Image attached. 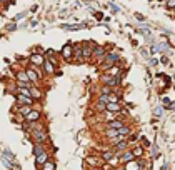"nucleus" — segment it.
<instances>
[{
    "mask_svg": "<svg viewBox=\"0 0 175 170\" xmlns=\"http://www.w3.org/2000/svg\"><path fill=\"white\" fill-rule=\"evenodd\" d=\"M127 145H128L127 140H120L119 143L113 145V152H115V154H122L123 150H127Z\"/></svg>",
    "mask_w": 175,
    "mask_h": 170,
    "instance_id": "obj_15",
    "label": "nucleus"
},
{
    "mask_svg": "<svg viewBox=\"0 0 175 170\" xmlns=\"http://www.w3.org/2000/svg\"><path fill=\"white\" fill-rule=\"evenodd\" d=\"M95 110H97V112H105V110H107V104L97 102V104H95Z\"/></svg>",
    "mask_w": 175,
    "mask_h": 170,
    "instance_id": "obj_25",
    "label": "nucleus"
},
{
    "mask_svg": "<svg viewBox=\"0 0 175 170\" xmlns=\"http://www.w3.org/2000/svg\"><path fill=\"white\" fill-rule=\"evenodd\" d=\"M138 34H142V35H145V37H150V30L148 28H138Z\"/></svg>",
    "mask_w": 175,
    "mask_h": 170,
    "instance_id": "obj_31",
    "label": "nucleus"
},
{
    "mask_svg": "<svg viewBox=\"0 0 175 170\" xmlns=\"http://www.w3.org/2000/svg\"><path fill=\"white\" fill-rule=\"evenodd\" d=\"M134 158H135V155H134V152H132V150H123L122 154H120V160H122L123 164L134 160Z\"/></svg>",
    "mask_w": 175,
    "mask_h": 170,
    "instance_id": "obj_13",
    "label": "nucleus"
},
{
    "mask_svg": "<svg viewBox=\"0 0 175 170\" xmlns=\"http://www.w3.org/2000/svg\"><path fill=\"white\" fill-rule=\"evenodd\" d=\"M142 140H144V145H145V147H150V142H148L147 139H145V137H144V139H142Z\"/></svg>",
    "mask_w": 175,
    "mask_h": 170,
    "instance_id": "obj_39",
    "label": "nucleus"
},
{
    "mask_svg": "<svg viewBox=\"0 0 175 170\" xmlns=\"http://www.w3.org/2000/svg\"><path fill=\"white\" fill-rule=\"evenodd\" d=\"M42 69H44V73L45 75H55V70H57V67L53 65L52 62L45 57V60H44V65H42Z\"/></svg>",
    "mask_w": 175,
    "mask_h": 170,
    "instance_id": "obj_7",
    "label": "nucleus"
},
{
    "mask_svg": "<svg viewBox=\"0 0 175 170\" xmlns=\"http://www.w3.org/2000/svg\"><path fill=\"white\" fill-rule=\"evenodd\" d=\"M150 65H159V60H157V58H152V60H150Z\"/></svg>",
    "mask_w": 175,
    "mask_h": 170,
    "instance_id": "obj_38",
    "label": "nucleus"
},
{
    "mask_svg": "<svg viewBox=\"0 0 175 170\" xmlns=\"http://www.w3.org/2000/svg\"><path fill=\"white\" fill-rule=\"evenodd\" d=\"M112 90H113V88H110L109 85H102V87H100V94H105V95H109Z\"/></svg>",
    "mask_w": 175,
    "mask_h": 170,
    "instance_id": "obj_26",
    "label": "nucleus"
},
{
    "mask_svg": "<svg viewBox=\"0 0 175 170\" xmlns=\"http://www.w3.org/2000/svg\"><path fill=\"white\" fill-rule=\"evenodd\" d=\"M3 157H5L7 160H10L12 164H15V155H13L9 148H3Z\"/></svg>",
    "mask_w": 175,
    "mask_h": 170,
    "instance_id": "obj_19",
    "label": "nucleus"
},
{
    "mask_svg": "<svg viewBox=\"0 0 175 170\" xmlns=\"http://www.w3.org/2000/svg\"><path fill=\"white\" fill-rule=\"evenodd\" d=\"M7 30H9V32H13V30H17V25H15V23H10V25L7 27Z\"/></svg>",
    "mask_w": 175,
    "mask_h": 170,
    "instance_id": "obj_35",
    "label": "nucleus"
},
{
    "mask_svg": "<svg viewBox=\"0 0 175 170\" xmlns=\"http://www.w3.org/2000/svg\"><path fill=\"white\" fill-rule=\"evenodd\" d=\"M40 119H42V112L35 110V108H32V110L25 115V120H27V122H38Z\"/></svg>",
    "mask_w": 175,
    "mask_h": 170,
    "instance_id": "obj_9",
    "label": "nucleus"
},
{
    "mask_svg": "<svg viewBox=\"0 0 175 170\" xmlns=\"http://www.w3.org/2000/svg\"><path fill=\"white\" fill-rule=\"evenodd\" d=\"M37 9H38V5H34V7L30 9V12H32V13H34V12H37Z\"/></svg>",
    "mask_w": 175,
    "mask_h": 170,
    "instance_id": "obj_41",
    "label": "nucleus"
},
{
    "mask_svg": "<svg viewBox=\"0 0 175 170\" xmlns=\"http://www.w3.org/2000/svg\"><path fill=\"white\" fill-rule=\"evenodd\" d=\"M160 62H162L163 65H169V63H170V60H169V57H162V58H160Z\"/></svg>",
    "mask_w": 175,
    "mask_h": 170,
    "instance_id": "obj_33",
    "label": "nucleus"
},
{
    "mask_svg": "<svg viewBox=\"0 0 175 170\" xmlns=\"http://www.w3.org/2000/svg\"><path fill=\"white\" fill-rule=\"evenodd\" d=\"M123 75L125 72H122L120 75H109V73H103L102 77H100V82L102 85H109L110 88H119L120 85H122V80H123Z\"/></svg>",
    "mask_w": 175,
    "mask_h": 170,
    "instance_id": "obj_1",
    "label": "nucleus"
},
{
    "mask_svg": "<svg viewBox=\"0 0 175 170\" xmlns=\"http://www.w3.org/2000/svg\"><path fill=\"white\" fill-rule=\"evenodd\" d=\"M87 164L92 165V167H98L100 165V160L97 157H87Z\"/></svg>",
    "mask_w": 175,
    "mask_h": 170,
    "instance_id": "obj_22",
    "label": "nucleus"
},
{
    "mask_svg": "<svg viewBox=\"0 0 175 170\" xmlns=\"http://www.w3.org/2000/svg\"><path fill=\"white\" fill-rule=\"evenodd\" d=\"M97 102H102V104H109V95L100 94V95H98V98H97Z\"/></svg>",
    "mask_w": 175,
    "mask_h": 170,
    "instance_id": "obj_27",
    "label": "nucleus"
},
{
    "mask_svg": "<svg viewBox=\"0 0 175 170\" xmlns=\"http://www.w3.org/2000/svg\"><path fill=\"white\" fill-rule=\"evenodd\" d=\"M113 157H115V152H113V150H107V152H103V154H102V158L105 162L113 160Z\"/></svg>",
    "mask_w": 175,
    "mask_h": 170,
    "instance_id": "obj_18",
    "label": "nucleus"
},
{
    "mask_svg": "<svg viewBox=\"0 0 175 170\" xmlns=\"http://www.w3.org/2000/svg\"><path fill=\"white\" fill-rule=\"evenodd\" d=\"M165 5H167V9L173 10L175 9V0H165Z\"/></svg>",
    "mask_w": 175,
    "mask_h": 170,
    "instance_id": "obj_30",
    "label": "nucleus"
},
{
    "mask_svg": "<svg viewBox=\"0 0 175 170\" xmlns=\"http://www.w3.org/2000/svg\"><path fill=\"white\" fill-rule=\"evenodd\" d=\"M27 13H28V12H22V13H19V15H15V17H13V22H19V20H22L23 17L27 15Z\"/></svg>",
    "mask_w": 175,
    "mask_h": 170,
    "instance_id": "obj_32",
    "label": "nucleus"
},
{
    "mask_svg": "<svg viewBox=\"0 0 175 170\" xmlns=\"http://www.w3.org/2000/svg\"><path fill=\"white\" fill-rule=\"evenodd\" d=\"M42 152H45L44 143H35L34 145V155H38V154H42Z\"/></svg>",
    "mask_w": 175,
    "mask_h": 170,
    "instance_id": "obj_21",
    "label": "nucleus"
},
{
    "mask_svg": "<svg viewBox=\"0 0 175 170\" xmlns=\"http://www.w3.org/2000/svg\"><path fill=\"white\" fill-rule=\"evenodd\" d=\"M94 15H95V19H97V20H102L103 19V13L102 12H95Z\"/></svg>",
    "mask_w": 175,
    "mask_h": 170,
    "instance_id": "obj_36",
    "label": "nucleus"
},
{
    "mask_svg": "<svg viewBox=\"0 0 175 170\" xmlns=\"http://www.w3.org/2000/svg\"><path fill=\"white\" fill-rule=\"evenodd\" d=\"M125 122L123 119H113V120H109V123H107V129H117L119 130L120 127H123Z\"/></svg>",
    "mask_w": 175,
    "mask_h": 170,
    "instance_id": "obj_12",
    "label": "nucleus"
},
{
    "mask_svg": "<svg viewBox=\"0 0 175 170\" xmlns=\"http://www.w3.org/2000/svg\"><path fill=\"white\" fill-rule=\"evenodd\" d=\"M122 104H120V102H109V104H107V110L109 112H113V113H120L122 112Z\"/></svg>",
    "mask_w": 175,
    "mask_h": 170,
    "instance_id": "obj_11",
    "label": "nucleus"
},
{
    "mask_svg": "<svg viewBox=\"0 0 175 170\" xmlns=\"http://www.w3.org/2000/svg\"><path fill=\"white\" fill-rule=\"evenodd\" d=\"M142 168V164L140 162H135V160H130L125 164V170H140Z\"/></svg>",
    "mask_w": 175,
    "mask_h": 170,
    "instance_id": "obj_17",
    "label": "nucleus"
},
{
    "mask_svg": "<svg viewBox=\"0 0 175 170\" xmlns=\"http://www.w3.org/2000/svg\"><path fill=\"white\" fill-rule=\"evenodd\" d=\"M87 27V23H75V25H62L63 30H70V32H75V30H82V28Z\"/></svg>",
    "mask_w": 175,
    "mask_h": 170,
    "instance_id": "obj_16",
    "label": "nucleus"
},
{
    "mask_svg": "<svg viewBox=\"0 0 175 170\" xmlns=\"http://www.w3.org/2000/svg\"><path fill=\"white\" fill-rule=\"evenodd\" d=\"M135 19H137V20H140V22H144V20H145V17H144V15H140V13H135Z\"/></svg>",
    "mask_w": 175,
    "mask_h": 170,
    "instance_id": "obj_37",
    "label": "nucleus"
},
{
    "mask_svg": "<svg viewBox=\"0 0 175 170\" xmlns=\"http://www.w3.org/2000/svg\"><path fill=\"white\" fill-rule=\"evenodd\" d=\"M60 57H62L65 62H72L73 60V44H65L62 47V50H60Z\"/></svg>",
    "mask_w": 175,
    "mask_h": 170,
    "instance_id": "obj_4",
    "label": "nucleus"
},
{
    "mask_svg": "<svg viewBox=\"0 0 175 170\" xmlns=\"http://www.w3.org/2000/svg\"><path fill=\"white\" fill-rule=\"evenodd\" d=\"M30 135H32V139H34L35 143H45L48 139V135H47V130L42 127V129H35V130H30Z\"/></svg>",
    "mask_w": 175,
    "mask_h": 170,
    "instance_id": "obj_3",
    "label": "nucleus"
},
{
    "mask_svg": "<svg viewBox=\"0 0 175 170\" xmlns=\"http://www.w3.org/2000/svg\"><path fill=\"white\" fill-rule=\"evenodd\" d=\"M142 55H144V57H148V50H145V48H142Z\"/></svg>",
    "mask_w": 175,
    "mask_h": 170,
    "instance_id": "obj_40",
    "label": "nucleus"
},
{
    "mask_svg": "<svg viewBox=\"0 0 175 170\" xmlns=\"http://www.w3.org/2000/svg\"><path fill=\"white\" fill-rule=\"evenodd\" d=\"M119 62H120V54H119V52H107L105 58H103V62L100 63V65H102L103 70H107V69H110L112 65L119 63Z\"/></svg>",
    "mask_w": 175,
    "mask_h": 170,
    "instance_id": "obj_2",
    "label": "nucleus"
},
{
    "mask_svg": "<svg viewBox=\"0 0 175 170\" xmlns=\"http://www.w3.org/2000/svg\"><path fill=\"white\" fill-rule=\"evenodd\" d=\"M110 9H112V10H113V13H117V12H120V9H119V7H117V5H115V3H110Z\"/></svg>",
    "mask_w": 175,
    "mask_h": 170,
    "instance_id": "obj_34",
    "label": "nucleus"
},
{
    "mask_svg": "<svg viewBox=\"0 0 175 170\" xmlns=\"http://www.w3.org/2000/svg\"><path fill=\"white\" fill-rule=\"evenodd\" d=\"M105 54H107V50H105V47H102V45H97V47L94 48V58L97 60L98 63L103 62V58H105Z\"/></svg>",
    "mask_w": 175,
    "mask_h": 170,
    "instance_id": "obj_8",
    "label": "nucleus"
},
{
    "mask_svg": "<svg viewBox=\"0 0 175 170\" xmlns=\"http://www.w3.org/2000/svg\"><path fill=\"white\" fill-rule=\"evenodd\" d=\"M42 170H55V164H53V162H50V160H47L44 165H42Z\"/></svg>",
    "mask_w": 175,
    "mask_h": 170,
    "instance_id": "obj_24",
    "label": "nucleus"
},
{
    "mask_svg": "<svg viewBox=\"0 0 175 170\" xmlns=\"http://www.w3.org/2000/svg\"><path fill=\"white\" fill-rule=\"evenodd\" d=\"M153 115H155V117H162L163 115V108L160 107V105H159V107H155V108H153Z\"/></svg>",
    "mask_w": 175,
    "mask_h": 170,
    "instance_id": "obj_28",
    "label": "nucleus"
},
{
    "mask_svg": "<svg viewBox=\"0 0 175 170\" xmlns=\"http://www.w3.org/2000/svg\"><path fill=\"white\" fill-rule=\"evenodd\" d=\"M105 135L109 137V139H113V137L119 135V130H117V129H107L105 130Z\"/></svg>",
    "mask_w": 175,
    "mask_h": 170,
    "instance_id": "obj_23",
    "label": "nucleus"
},
{
    "mask_svg": "<svg viewBox=\"0 0 175 170\" xmlns=\"http://www.w3.org/2000/svg\"><path fill=\"white\" fill-rule=\"evenodd\" d=\"M47 160H48V154H47V152H42V154L35 155V164H37L38 167H42Z\"/></svg>",
    "mask_w": 175,
    "mask_h": 170,
    "instance_id": "obj_14",
    "label": "nucleus"
},
{
    "mask_svg": "<svg viewBox=\"0 0 175 170\" xmlns=\"http://www.w3.org/2000/svg\"><path fill=\"white\" fill-rule=\"evenodd\" d=\"M30 95H32V98H34L35 102H38L42 97H44V92H42L37 85H32L30 87Z\"/></svg>",
    "mask_w": 175,
    "mask_h": 170,
    "instance_id": "obj_10",
    "label": "nucleus"
},
{
    "mask_svg": "<svg viewBox=\"0 0 175 170\" xmlns=\"http://www.w3.org/2000/svg\"><path fill=\"white\" fill-rule=\"evenodd\" d=\"M44 60H45V54H38V52H32L28 55V63L35 67H42L44 65Z\"/></svg>",
    "mask_w": 175,
    "mask_h": 170,
    "instance_id": "obj_5",
    "label": "nucleus"
},
{
    "mask_svg": "<svg viewBox=\"0 0 175 170\" xmlns=\"http://www.w3.org/2000/svg\"><path fill=\"white\" fill-rule=\"evenodd\" d=\"M15 100L19 105H35V100L28 95H20V94H15Z\"/></svg>",
    "mask_w": 175,
    "mask_h": 170,
    "instance_id": "obj_6",
    "label": "nucleus"
},
{
    "mask_svg": "<svg viewBox=\"0 0 175 170\" xmlns=\"http://www.w3.org/2000/svg\"><path fill=\"white\" fill-rule=\"evenodd\" d=\"M132 152H134L135 157H142V154H144V148H142V147H135Z\"/></svg>",
    "mask_w": 175,
    "mask_h": 170,
    "instance_id": "obj_29",
    "label": "nucleus"
},
{
    "mask_svg": "<svg viewBox=\"0 0 175 170\" xmlns=\"http://www.w3.org/2000/svg\"><path fill=\"white\" fill-rule=\"evenodd\" d=\"M130 127H127V125H123V127H120L119 129V135H123V137H128L130 135Z\"/></svg>",
    "mask_w": 175,
    "mask_h": 170,
    "instance_id": "obj_20",
    "label": "nucleus"
}]
</instances>
